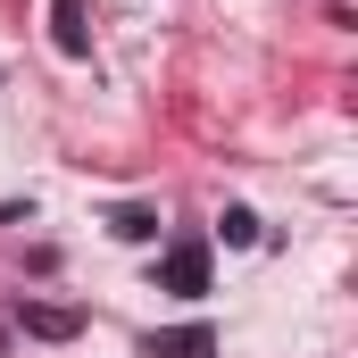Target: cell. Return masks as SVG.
Returning <instances> with one entry per match:
<instances>
[{
    "instance_id": "cell-1",
    "label": "cell",
    "mask_w": 358,
    "mask_h": 358,
    "mask_svg": "<svg viewBox=\"0 0 358 358\" xmlns=\"http://www.w3.org/2000/svg\"><path fill=\"white\" fill-rule=\"evenodd\" d=\"M17 334H34V342H76V334H84V308H67V300H17Z\"/></svg>"
},
{
    "instance_id": "cell-2",
    "label": "cell",
    "mask_w": 358,
    "mask_h": 358,
    "mask_svg": "<svg viewBox=\"0 0 358 358\" xmlns=\"http://www.w3.org/2000/svg\"><path fill=\"white\" fill-rule=\"evenodd\" d=\"M159 292H176V300H200V292H208V242H176V250L159 259Z\"/></svg>"
},
{
    "instance_id": "cell-3",
    "label": "cell",
    "mask_w": 358,
    "mask_h": 358,
    "mask_svg": "<svg viewBox=\"0 0 358 358\" xmlns=\"http://www.w3.org/2000/svg\"><path fill=\"white\" fill-rule=\"evenodd\" d=\"M150 358H217V325H167L150 334Z\"/></svg>"
},
{
    "instance_id": "cell-4",
    "label": "cell",
    "mask_w": 358,
    "mask_h": 358,
    "mask_svg": "<svg viewBox=\"0 0 358 358\" xmlns=\"http://www.w3.org/2000/svg\"><path fill=\"white\" fill-rule=\"evenodd\" d=\"M50 42L67 59H92V25H84V0H50Z\"/></svg>"
},
{
    "instance_id": "cell-5",
    "label": "cell",
    "mask_w": 358,
    "mask_h": 358,
    "mask_svg": "<svg viewBox=\"0 0 358 358\" xmlns=\"http://www.w3.org/2000/svg\"><path fill=\"white\" fill-rule=\"evenodd\" d=\"M108 234H117V242H159V208H150V200H125V208L108 217Z\"/></svg>"
},
{
    "instance_id": "cell-6",
    "label": "cell",
    "mask_w": 358,
    "mask_h": 358,
    "mask_svg": "<svg viewBox=\"0 0 358 358\" xmlns=\"http://www.w3.org/2000/svg\"><path fill=\"white\" fill-rule=\"evenodd\" d=\"M217 234H225L234 250H250V242H259V217H250V208H225V217H217Z\"/></svg>"
}]
</instances>
